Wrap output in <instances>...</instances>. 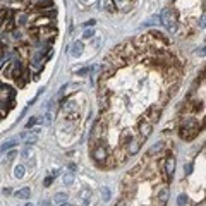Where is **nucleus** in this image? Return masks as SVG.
I'll list each match as a JSON object with an SVG mask.
<instances>
[{"mask_svg": "<svg viewBox=\"0 0 206 206\" xmlns=\"http://www.w3.org/2000/svg\"><path fill=\"white\" fill-rule=\"evenodd\" d=\"M199 120L196 119V117H184L182 122H180L179 126V136L180 139H184V141H191V139H194L198 134H199Z\"/></svg>", "mask_w": 206, "mask_h": 206, "instance_id": "f257e3e1", "label": "nucleus"}, {"mask_svg": "<svg viewBox=\"0 0 206 206\" xmlns=\"http://www.w3.org/2000/svg\"><path fill=\"white\" fill-rule=\"evenodd\" d=\"M108 155L110 153H108V148L103 143V139H98L95 143H91V158H93V162L98 167H105V162H106Z\"/></svg>", "mask_w": 206, "mask_h": 206, "instance_id": "f03ea898", "label": "nucleus"}, {"mask_svg": "<svg viewBox=\"0 0 206 206\" xmlns=\"http://www.w3.org/2000/svg\"><path fill=\"white\" fill-rule=\"evenodd\" d=\"M160 21L167 26V29H168V31H174V33L177 31V26H179V17H177V11H175V9H170V7L163 9V11H162V14H160Z\"/></svg>", "mask_w": 206, "mask_h": 206, "instance_id": "7ed1b4c3", "label": "nucleus"}, {"mask_svg": "<svg viewBox=\"0 0 206 206\" xmlns=\"http://www.w3.org/2000/svg\"><path fill=\"white\" fill-rule=\"evenodd\" d=\"M163 160L165 162H163V174H162V177H163L165 184H168L170 180H172V177H174V172H175V158L172 155H168Z\"/></svg>", "mask_w": 206, "mask_h": 206, "instance_id": "20e7f679", "label": "nucleus"}, {"mask_svg": "<svg viewBox=\"0 0 206 206\" xmlns=\"http://www.w3.org/2000/svg\"><path fill=\"white\" fill-rule=\"evenodd\" d=\"M137 132H139V141L143 143V141H146L149 136H151V132H153V124L151 122H148L146 119H141V120L137 122Z\"/></svg>", "mask_w": 206, "mask_h": 206, "instance_id": "39448f33", "label": "nucleus"}, {"mask_svg": "<svg viewBox=\"0 0 206 206\" xmlns=\"http://www.w3.org/2000/svg\"><path fill=\"white\" fill-rule=\"evenodd\" d=\"M162 108H163V103H153V105H149L146 108V112H144V119L148 122H151V124H155L160 119Z\"/></svg>", "mask_w": 206, "mask_h": 206, "instance_id": "423d86ee", "label": "nucleus"}, {"mask_svg": "<svg viewBox=\"0 0 206 206\" xmlns=\"http://www.w3.org/2000/svg\"><path fill=\"white\" fill-rule=\"evenodd\" d=\"M98 103H100V110L106 112L110 108V91L106 86H100V91H98Z\"/></svg>", "mask_w": 206, "mask_h": 206, "instance_id": "0eeeda50", "label": "nucleus"}, {"mask_svg": "<svg viewBox=\"0 0 206 206\" xmlns=\"http://www.w3.org/2000/svg\"><path fill=\"white\" fill-rule=\"evenodd\" d=\"M139 149H141V141H139V139H137V141L131 139V141H129V143L124 146V151H126L127 156H129V155H136Z\"/></svg>", "mask_w": 206, "mask_h": 206, "instance_id": "6e6552de", "label": "nucleus"}, {"mask_svg": "<svg viewBox=\"0 0 206 206\" xmlns=\"http://www.w3.org/2000/svg\"><path fill=\"white\" fill-rule=\"evenodd\" d=\"M12 98H14V90L11 86H0V101L7 103V100H12Z\"/></svg>", "mask_w": 206, "mask_h": 206, "instance_id": "1a4fd4ad", "label": "nucleus"}, {"mask_svg": "<svg viewBox=\"0 0 206 206\" xmlns=\"http://www.w3.org/2000/svg\"><path fill=\"white\" fill-rule=\"evenodd\" d=\"M167 201H168V187L163 185V187L158 191V196H156V206H165Z\"/></svg>", "mask_w": 206, "mask_h": 206, "instance_id": "9d476101", "label": "nucleus"}, {"mask_svg": "<svg viewBox=\"0 0 206 206\" xmlns=\"http://www.w3.org/2000/svg\"><path fill=\"white\" fill-rule=\"evenodd\" d=\"M81 53H83V43L74 41L70 45V55H72V57H81Z\"/></svg>", "mask_w": 206, "mask_h": 206, "instance_id": "9b49d317", "label": "nucleus"}, {"mask_svg": "<svg viewBox=\"0 0 206 206\" xmlns=\"http://www.w3.org/2000/svg\"><path fill=\"white\" fill-rule=\"evenodd\" d=\"M132 139V134H131V131L129 129H126V131H122V134H120V146L124 148L129 141Z\"/></svg>", "mask_w": 206, "mask_h": 206, "instance_id": "f8f14e48", "label": "nucleus"}, {"mask_svg": "<svg viewBox=\"0 0 206 206\" xmlns=\"http://www.w3.org/2000/svg\"><path fill=\"white\" fill-rule=\"evenodd\" d=\"M53 203H55L57 206L67 203V194H65V192H57V194L53 196Z\"/></svg>", "mask_w": 206, "mask_h": 206, "instance_id": "ddd939ff", "label": "nucleus"}, {"mask_svg": "<svg viewBox=\"0 0 206 206\" xmlns=\"http://www.w3.org/2000/svg\"><path fill=\"white\" fill-rule=\"evenodd\" d=\"M79 198H81V204L86 206L88 204V201H90V198H91V191L90 189H83L79 192Z\"/></svg>", "mask_w": 206, "mask_h": 206, "instance_id": "4468645a", "label": "nucleus"}, {"mask_svg": "<svg viewBox=\"0 0 206 206\" xmlns=\"http://www.w3.org/2000/svg\"><path fill=\"white\" fill-rule=\"evenodd\" d=\"M163 149V143L160 141V143H155L151 148H149V151H148V156H153V155H156V153H160Z\"/></svg>", "mask_w": 206, "mask_h": 206, "instance_id": "2eb2a0df", "label": "nucleus"}, {"mask_svg": "<svg viewBox=\"0 0 206 206\" xmlns=\"http://www.w3.org/2000/svg\"><path fill=\"white\" fill-rule=\"evenodd\" d=\"M16 196L19 198V199H28V198L31 196V189H29V187H22L21 191H17L16 192Z\"/></svg>", "mask_w": 206, "mask_h": 206, "instance_id": "dca6fc26", "label": "nucleus"}, {"mask_svg": "<svg viewBox=\"0 0 206 206\" xmlns=\"http://www.w3.org/2000/svg\"><path fill=\"white\" fill-rule=\"evenodd\" d=\"M40 31L43 33V38H55V34H57V29L55 28H52V29H48V28H43V29H40Z\"/></svg>", "mask_w": 206, "mask_h": 206, "instance_id": "f3484780", "label": "nucleus"}, {"mask_svg": "<svg viewBox=\"0 0 206 206\" xmlns=\"http://www.w3.org/2000/svg\"><path fill=\"white\" fill-rule=\"evenodd\" d=\"M72 110H76V103L72 100H69L67 103H64V106H62L64 113H69V112H72Z\"/></svg>", "mask_w": 206, "mask_h": 206, "instance_id": "a211bd4d", "label": "nucleus"}, {"mask_svg": "<svg viewBox=\"0 0 206 206\" xmlns=\"http://www.w3.org/2000/svg\"><path fill=\"white\" fill-rule=\"evenodd\" d=\"M26 22H28V16L24 14V12H22V14L19 12V14L16 16V24H17V26H24Z\"/></svg>", "mask_w": 206, "mask_h": 206, "instance_id": "6ab92c4d", "label": "nucleus"}, {"mask_svg": "<svg viewBox=\"0 0 206 206\" xmlns=\"http://www.w3.org/2000/svg\"><path fill=\"white\" fill-rule=\"evenodd\" d=\"M62 180H64V184H65V185H70L72 182H74V172H69V174H65Z\"/></svg>", "mask_w": 206, "mask_h": 206, "instance_id": "aec40b11", "label": "nucleus"}, {"mask_svg": "<svg viewBox=\"0 0 206 206\" xmlns=\"http://www.w3.org/2000/svg\"><path fill=\"white\" fill-rule=\"evenodd\" d=\"M16 144H17V139H11V141H5V143H4V146H2V151H7V149L14 148Z\"/></svg>", "mask_w": 206, "mask_h": 206, "instance_id": "412c9836", "label": "nucleus"}, {"mask_svg": "<svg viewBox=\"0 0 206 206\" xmlns=\"http://www.w3.org/2000/svg\"><path fill=\"white\" fill-rule=\"evenodd\" d=\"M14 175H16L17 179H22V177H24V167H22V165H17L16 170H14Z\"/></svg>", "mask_w": 206, "mask_h": 206, "instance_id": "4be33fe9", "label": "nucleus"}, {"mask_svg": "<svg viewBox=\"0 0 206 206\" xmlns=\"http://www.w3.org/2000/svg\"><path fill=\"white\" fill-rule=\"evenodd\" d=\"M21 156H22V158H31V156H33V149L29 148V146H26V148L21 151Z\"/></svg>", "mask_w": 206, "mask_h": 206, "instance_id": "5701e85b", "label": "nucleus"}, {"mask_svg": "<svg viewBox=\"0 0 206 206\" xmlns=\"http://www.w3.org/2000/svg\"><path fill=\"white\" fill-rule=\"evenodd\" d=\"M101 198H103V201H110V189L108 187L101 189Z\"/></svg>", "mask_w": 206, "mask_h": 206, "instance_id": "b1692460", "label": "nucleus"}, {"mask_svg": "<svg viewBox=\"0 0 206 206\" xmlns=\"http://www.w3.org/2000/svg\"><path fill=\"white\" fill-rule=\"evenodd\" d=\"M187 199H189V198H187V196H185V194H180L179 198H177V204H179V206H184V204H187Z\"/></svg>", "mask_w": 206, "mask_h": 206, "instance_id": "393cba45", "label": "nucleus"}, {"mask_svg": "<svg viewBox=\"0 0 206 206\" xmlns=\"http://www.w3.org/2000/svg\"><path fill=\"white\" fill-rule=\"evenodd\" d=\"M93 34H95V31H93V29H84V33H83V38H84V40H88V38H93Z\"/></svg>", "mask_w": 206, "mask_h": 206, "instance_id": "a878e982", "label": "nucleus"}, {"mask_svg": "<svg viewBox=\"0 0 206 206\" xmlns=\"http://www.w3.org/2000/svg\"><path fill=\"white\" fill-rule=\"evenodd\" d=\"M53 177H55V175H47V177H45V182H43V184H45V187H50V185H52Z\"/></svg>", "mask_w": 206, "mask_h": 206, "instance_id": "bb28decb", "label": "nucleus"}, {"mask_svg": "<svg viewBox=\"0 0 206 206\" xmlns=\"http://www.w3.org/2000/svg\"><path fill=\"white\" fill-rule=\"evenodd\" d=\"M91 69H93V67H84V69H79V70H77L76 74H77V76H84V74H88V72H91Z\"/></svg>", "mask_w": 206, "mask_h": 206, "instance_id": "cd10ccee", "label": "nucleus"}, {"mask_svg": "<svg viewBox=\"0 0 206 206\" xmlns=\"http://www.w3.org/2000/svg\"><path fill=\"white\" fill-rule=\"evenodd\" d=\"M36 141H38V137H36V136L29 137V139H26V146H29V148H31V146H33L34 143H36Z\"/></svg>", "mask_w": 206, "mask_h": 206, "instance_id": "c85d7f7f", "label": "nucleus"}, {"mask_svg": "<svg viewBox=\"0 0 206 206\" xmlns=\"http://www.w3.org/2000/svg\"><path fill=\"white\" fill-rule=\"evenodd\" d=\"M95 24H96V21H95V19H90V21L86 22L84 26H91V28H93V26H95Z\"/></svg>", "mask_w": 206, "mask_h": 206, "instance_id": "c756f323", "label": "nucleus"}, {"mask_svg": "<svg viewBox=\"0 0 206 206\" xmlns=\"http://www.w3.org/2000/svg\"><path fill=\"white\" fill-rule=\"evenodd\" d=\"M115 206H127V199H120Z\"/></svg>", "mask_w": 206, "mask_h": 206, "instance_id": "7c9ffc66", "label": "nucleus"}, {"mask_svg": "<svg viewBox=\"0 0 206 206\" xmlns=\"http://www.w3.org/2000/svg\"><path fill=\"white\" fill-rule=\"evenodd\" d=\"M50 122H52V115L47 113V115H45V124H50Z\"/></svg>", "mask_w": 206, "mask_h": 206, "instance_id": "2f4dec72", "label": "nucleus"}, {"mask_svg": "<svg viewBox=\"0 0 206 206\" xmlns=\"http://www.w3.org/2000/svg\"><path fill=\"white\" fill-rule=\"evenodd\" d=\"M36 122H38V119H31V120L28 122V127H31L33 124H36Z\"/></svg>", "mask_w": 206, "mask_h": 206, "instance_id": "473e14b6", "label": "nucleus"}, {"mask_svg": "<svg viewBox=\"0 0 206 206\" xmlns=\"http://www.w3.org/2000/svg\"><path fill=\"white\" fill-rule=\"evenodd\" d=\"M40 206H52V203H50V201H41Z\"/></svg>", "mask_w": 206, "mask_h": 206, "instance_id": "72a5a7b5", "label": "nucleus"}, {"mask_svg": "<svg viewBox=\"0 0 206 206\" xmlns=\"http://www.w3.org/2000/svg\"><path fill=\"white\" fill-rule=\"evenodd\" d=\"M14 156H16V151H11V153H9V160H12Z\"/></svg>", "mask_w": 206, "mask_h": 206, "instance_id": "f704fd0d", "label": "nucleus"}, {"mask_svg": "<svg viewBox=\"0 0 206 206\" xmlns=\"http://www.w3.org/2000/svg\"><path fill=\"white\" fill-rule=\"evenodd\" d=\"M2 53H4V43L0 41V55H2Z\"/></svg>", "mask_w": 206, "mask_h": 206, "instance_id": "c9c22d12", "label": "nucleus"}, {"mask_svg": "<svg viewBox=\"0 0 206 206\" xmlns=\"http://www.w3.org/2000/svg\"><path fill=\"white\" fill-rule=\"evenodd\" d=\"M113 2H115V4H119V5H120L122 2H124V0H113Z\"/></svg>", "mask_w": 206, "mask_h": 206, "instance_id": "e433bc0d", "label": "nucleus"}, {"mask_svg": "<svg viewBox=\"0 0 206 206\" xmlns=\"http://www.w3.org/2000/svg\"><path fill=\"white\" fill-rule=\"evenodd\" d=\"M60 206H70V204H67V203H64V204H60Z\"/></svg>", "mask_w": 206, "mask_h": 206, "instance_id": "4c0bfd02", "label": "nucleus"}, {"mask_svg": "<svg viewBox=\"0 0 206 206\" xmlns=\"http://www.w3.org/2000/svg\"><path fill=\"white\" fill-rule=\"evenodd\" d=\"M79 2H83V4H86V2H88V0H79Z\"/></svg>", "mask_w": 206, "mask_h": 206, "instance_id": "58836bf2", "label": "nucleus"}, {"mask_svg": "<svg viewBox=\"0 0 206 206\" xmlns=\"http://www.w3.org/2000/svg\"><path fill=\"white\" fill-rule=\"evenodd\" d=\"M26 206H33V204H31V203H29V204H26Z\"/></svg>", "mask_w": 206, "mask_h": 206, "instance_id": "ea45409f", "label": "nucleus"}]
</instances>
